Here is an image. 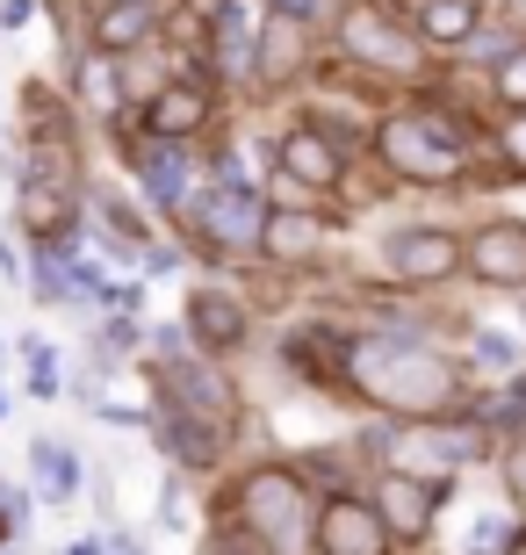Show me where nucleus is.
Segmentation results:
<instances>
[{
    "mask_svg": "<svg viewBox=\"0 0 526 555\" xmlns=\"http://www.w3.org/2000/svg\"><path fill=\"white\" fill-rule=\"evenodd\" d=\"M354 390H368L375 404L389 412H425V418H447L462 404V375L454 361L419 339H397V332H368L354 339Z\"/></svg>",
    "mask_w": 526,
    "mask_h": 555,
    "instance_id": "obj_1",
    "label": "nucleus"
},
{
    "mask_svg": "<svg viewBox=\"0 0 526 555\" xmlns=\"http://www.w3.org/2000/svg\"><path fill=\"white\" fill-rule=\"evenodd\" d=\"M223 519H239L245 534H260L274 555H310V527H318L310 476L288 469V462H253L223 491Z\"/></svg>",
    "mask_w": 526,
    "mask_h": 555,
    "instance_id": "obj_2",
    "label": "nucleus"
},
{
    "mask_svg": "<svg viewBox=\"0 0 526 555\" xmlns=\"http://www.w3.org/2000/svg\"><path fill=\"white\" fill-rule=\"evenodd\" d=\"M181 224V238L203 260H253L260 253V231H267V203L260 188H223V181H203L195 195H188V209L174 217Z\"/></svg>",
    "mask_w": 526,
    "mask_h": 555,
    "instance_id": "obj_3",
    "label": "nucleus"
},
{
    "mask_svg": "<svg viewBox=\"0 0 526 555\" xmlns=\"http://www.w3.org/2000/svg\"><path fill=\"white\" fill-rule=\"evenodd\" d=\"M108 138H116V152H123V166H130V181H138L144 209H152V217H181L188 195L203 188V159H195V144L144 138L138 124H116Z\"/></svg>",
    "mask_w": 526,
    "mask_h": 555,
    "instance_id": "obj_4",
    "label": "nucleus"
},
{
    "mask_svg": "<svg viewBox=\"0 0 526 555\" xmlns=\"http://www.w3.org/2000/svg\"><path fill=\"white\" fill-rule=\"evenodd\" d=\"M375 152L405 181H454L462 173V130L447 116H433V108L425 116H383L375 124Z\"/></svg>",
    "mask_w": 526,
    "mask_h": 555,
    "instance_id": "obj_5",
    "label": "nucleus"
},
{
    "mask_svg": "<svg viewBox=\"0 0 526 555\" xmlns=\"http://www.w3.org/2000/svg\"><path fill=\"white\" fill-rule=\"evenodd\" d=\"M130 124H138L144 138H166V144H203L209 130H217V80L174 73L159 94H144V102L130 108Z\"/></svg>",
    "mask_w": 526,
    "mask_h": 555,
    "instance_id": "obj_6",
    "label": "nucleus"
},
{
    "mask_svg": "<svg viewBox=\"0 0 526 555\" xmlns=\"http://www.w3.org/2000/svg\"><path fill=\"white\" fill-rule=\"evenodd\" d=\"M65 102L87 130L130 124V94H123V65L94 43H65Z\"/></svg>",
    "mask_w": 526,
    "mask_h": 555,
    "instance_id": "obj_7",
    "label": "nucleus"
},
{
    "mask_svg": "<svg viewBox=\"0 0 526 555\" xmlns=\"http://www.w3.org/2000/svg\"><path fill=\"white\" fill-rule=\"evenodd\" d=\"M181 332H188L195 353L223 361V353H239L245 339H253V304H245L239 288H223V282H195L188 304H181Z\"/></svg>",
    "mask_w": 526,
    "mask_h": 555,
    "instance_id": "obj_8",
    "label": "nucleus"
},
{
    "mask_svg": "<svg viewBox=\"0 0 526 555\" xmlns=\"http://www.w3.org/2000/svg\"><path fill=\"white\" fill-rule=\"evenodd\" d=\"M166 15H174V0H87L80 37L108 59H130V51H152L166 37Z\"/></svg>",
    "mask_w": 526,
    "mask_h": 555,
    "instance_id": "obj_9",
    "label": "nucleus"
},
{
    "mask_svg": "<svg viewBox=\"0 0 526 555\" xmlns=\"http://www.w3.org/2000/svg\"><path fill=\"white\" fill-rule=\"evenodd\" d=\"M389 541L397 534L383 527V513L354 491H332L318 505V527H310V548L318 555H389Z\"/></svg>",
    "mask_w": 526,
    "mask_h": 555,
    "instance_id": "obj_10",
    "label": "nucleus"
},
{
    "mask_svg": "<svg viewBox=\"0 0 526 555\" xmlns=\"http://www.w3.org/2000/svg\"><path fill=\"white\" fill-rule=\"evenodd\" d=\"M152 440H159V454L181 476H209L223 454H231V426L195 418V412H174V404H152Z\"/></svg>",
    "mask_w": 526,
    "mask_h": 555,
    "instance_id": "obj_11",
    "label": "nucleus"
},
{
    "mask_svg": "<svg viewBox=\"0 0 526 555\" xmlns=\"http://www.w3.org/2000/svg\"><path fill=\"white\" fill-rule=\"evenodd\" d=\"M87 181H15V231L22 238H80Z\"/></svg>",
    "mask_w": 526,
    "mask_h": 555,
    "instance_id": "obj_12",
    "label": "nucleus"
},
{
    "mask_svg": "<svg viewBox=\"0 0 526 555\" xmlns=\"http://www.w3.org/2000/svg\"><path fill=\"white\" fill-rule=\"evenodd\" d=\"M339 43L361 65H375V73H411V65H419V37L397 29L383 8H346L339 15Z\"/></svg>",
    "mask_w": 526,
    "mask_h": 555,
    "instance_id": "obj_13",
    "label": "nucleus"
},
{
    "mask_svg": "<svg viewBox=\"0 0 526 555\" xmlns=\"http://www.w3.org/2000/svg\"><path fill=\"white\" fill-rule=\"evenodd\" d=\"M288 369L318 390H354V332L339 325H296L288 332Z\"/></svg>",
    "mask_w": 526,
    "mask_h": 555,
    "instance_id": "obj_14",
    "label": "nucleus"
},
{
    "mask_svg": "<svg viewBox=\"0 0 526 555\" xmlns=\"http://www.w3.org/2000/svg\"><path fill=\"white\" fill-rule=\"evenodd\" d=\"M274 166H282V181L310 188V195H332V188L346 181V152L324 138V130H310V124H296L282 144H274Z\"/></svg>",
    "mask_w": 526,
    "mask_h": 555,
    "instance_id": "obj_15",
    "label": "nucleus"
},
{
    "mask_svg": "<svg viewBox=\"0 0 526 555\" xmlns=\"http://www.w3.org/2000/svg\"><path fill=\"white\" fill-rule=\"evenodd\" d=\"M462 260L476 268V282L490 288H526V224L519 217H498L462 246Z\"/></svg>",
    "mask_w": 526,
    "mask_h": 555,
    "instance_id": "obj_16",
    "label": "nucleus"
},
{
    "mask_svg": "<svg viewBox=\"0 0 526 555\" xmlns=\"http://www.w3.org/2000/svg\"><path fill=\"white\" fill-rule=\"evenodd\" d=\"M22 454H29V491H37V505H73V498H80L87 469H80V448H73V440L37 433Z\"/></svg>",
    "mask_w": 526,
    "mask_h": 555,
    "instance_id": "obj_17",
    "label": "nucleus"
},
{
    "mask_svg": "<svg viewBox=\"0 0 526 555\" xmlns=\"http://www.w3.org/2000/svg\"><path fill=\"white\" fill-rule=\"evenodd\" d=\"M469 454H476V426H411V433H397V462H405L411 476H447V469H462Z\"/></svg>",
    "mask_w": 526,
    "mask_h": 555,
    "instance_id": "obj_18",
    "label": "nucleus"
},
{
    "mask_svg": "<svg viewBox=\"0 0 526 555\" xmlns=\"http://www.w3.org/2000/svg\"><path fill=\"white\" fill-rule=\"evenodd\" d=\"M433 505H440V491L411 469H389L383 483H375V513H383L389 534H405V541H419L425 527H433Z\"/></svg>",
    "mask_w": 526,
    "mask_h": 555,
    "instance_id": "obj_19",
    "label": "nucleus"
},
{
    "mask_svg": "<svg viewBox=\"0 0 526 555\" xmlns=\"http://www.w3.org/2000/svg\"><path fill=\"white\" fill-rule=\"evenodd\" d=\"M389 268L405 274V282H447V274L462 268V238L454 231H397L389 238Z\"/></svg>",
    "mask_w": 526,
    "mask_h": 555,
    "instance_id": "obj_20",
    "label": "nucleus"
},
{
    "mask_svg": "<svg viewBox=\"0 0 526 555\" xmlns=\"http://www.w3.org/2000/svg\"><path fill=\"white\" fill-rule=\"evenodd\" d=\"M324 238V217L310 209H267V231H260V260H282V268H304Z\"/></svg>",
    "mask_w": 526,
    "mask_h": 555,
    "instance_id": "obj_21",
    "label": "nucleus"
},
{
    "mask_svg": "<svg viewBox=\"0 0 526 555\" xmlns=\"http://www.w3.org/2000/svg\"><path fill=\"white\" fill-rule=\"evenodd\" d=\"M138 353H144V325L130 318V310H108V318H94V332H87V369H94V375L130 369Z\"/></svg>",
    "mask_w": 526,
    "mask_h": 555,
    "instance_id": "obj_22",
    "label": "nucleus"
},
{
    "mask_svg": "<svg viewBox=\"0 0 526 555\" xmlns=\"http://www.w3.org/2000/svg\"><path fill=\"white\" fill-rule=\"evenodd\" d=\"M296 65H304V22L267 15L260 22V59H253V80H260V87H282V80H296Z\"/></svg>",
    "mask_w": 526,
    "mask_h": 555,
    "instance_id": "obj_23",
    "label": "nucleus"
},
{
    "mask_svg": "<svg viewBox=\"0 0 526 555\" xmlns=\"http://www.w3.org/2000/svg\"><path fill=\"white\" fill-rule=\"evenodd\" d=\"M22 397H37V404L65 397V353L51 339H22Z\"/></svg>",
    "mask_w": 526,
    "mask_h": 555,
    "instance_id": "obj_24",
    "label": "nucleus"
},
{
    "mask_svg": "<svg viewBox=\"0 0 526 555\" xmlns=\"http://www.w3.org/2000/svg\"><path fill=\"white\" fill-rule=\"evenodd\" d=\"M476 29V0H425V37L433 43H462Z\"/></svg>",
    "mask_w": 526,
    "mask_h": 555,
    "instance_id": "obj_25",
    "label": "nucleus"
},
{
    "mask_svg": "<svg viewBox=\"0 0 526 555\" xmlns=\"http://www.w3.org/2000/svg\"><path fill=\"white\" fill-rule=\"evenodd\" d=\"M203 555H274V548H267L260 534H245L239 519H217V527H209V541H203Z\"/></svg>",
    "mask_w": 526,
    "mask_h": 555,
    "instance_id": "obj_26",
    "label": "nucleus"
},
{
    "mask_svg": "<svg viewBox=\"0 0 526 555\" xmlns=\"http://www.w3.org/2000/svg\"><path fill=\"white\" fill-rule=\"evenodd\" d=\"M498 102H505V108H526V43L498 59Z\"/></svg>",
    "mask_w": 526,
    "mask_h": 555,
    "instance_id": "obj_27",
    "label": "nucleus"
},
{
    "mask_svg": "<svg viewBox=\"0 0 526 555\" xmlns=\"http://www.w3.org/2000/svg\"><path fill=\"white\" fill-rule=\"evenodd\" d=\"M29 513H37V491H29V483H15V476H0V519L29 527Z\"/></svg>",
    "mask_w": 526,
    "mask_h": 555,
    "instance_id": "obj_28",
    "label": "nucleus"
},
{
    "mask_svg": "<svg viewBox=\"0 0 526 555\" xmlns=\"http://www.w3.org/2000/svg\"><path fill=\"white\" fill-rule=\"evenodd\" d=\"M476 361H484V369H498V375H505V369H519V347H512L505 332H476Z\"/></svg>",
    "mask_w": 526,
    "mask_h": 555,
    "instance_id": "obj_29",
    "label": "nucleus"
},
{
    "mask_svg": "<svg viewBox=\"0 0 526 555\" xmlns=\"http://www.w3.org/2000/svg\"><path fill=\"white\" fill-rule=\"evenodd\" d=\"M332 8H339V0H267V15H282V22H304V29H310V22H324Z\"/></svg>",
    "mask_w": 526,
    "mask_h": 555,
    "instance_id": "obj_30",
    "label": "nucleus"
},
{
    "mask_svg": "<svg viewBox=\"0 0 526 555\" xmlns=\"http://www.w3.org/2000/svg\"><path fill=\"white\" fill-rule=\"evenodd\" d=\"M505 491H512V505L526 513V433L512 440V454H505Z\"/></svg>",
    "mask_w": 526,
    "mask_h": 555,
    "instance_id": "obj_31",
    "label": "nucleus"
},
{
    "mask_svg": "<svg viewBox=\"0 0 526 555\" xmlns=\"http://www.w3.org/2000/svg\"><path fill=\"white\" fill-rule=\"evenodd\" d=\"M0 274H8V282H29V246H22V231H15V238H0Z\"/></svg>",
    "mask_w": 526,
    "mask_h": 555,
    "instance_id": "obj_32",
    "label": "nucleus"
},
{
    "mask_svg": "<svg viewBox=\"0 0 526 555\" xmlns=\"http://www.w3.org/2000/svg\"><path fill=\"white\" fill-rule=\"evenodd\" d=\"M43 0H0V29H29Z\"/></svg>",
    "mask_w": 526,
    "mask_h": 555,
    "instance_id": "obj_33",
    "label": "nucleus"
},
{
    "mask_svg": "<svg viewBox=\"0 0 526 555\" xmlns=\"http://www.w3.org/2000/svg\"><path fill=\"white\" fill-rule=\"evenodd\" d=\"M8 412H15V390H8V375H0V426H8Z\"/></svg>",
    "mask_w": 526,
    "mask_h": 555,
    "instance_id": "obj_34",
    "label": "nucleus"
},
{
    "mask_svg": "<svg viewBox=\"0 0 526 555\" xmlns=\"http://www.w3.org/2000/svg\"><path fill=\"white\" fill-rule=\"evenodd\" d=\"M65 555H102V541L87 534V541H73V548H65Z\"/></svg>",
    "mask_w": 526,
    "mask_h": 555,
    "instance_id": "obj_35",
    "label": "nucleus"
},
{
    "mask_svg": "<svg viewBox=\"0 0 526 555\" xmlns=\"http://www.w3.org/2000/svg\"><path fill=\"white\" fill-rule=\"evenodd\" d=\"M512 22H519V29H526V0H512Z\"/></svg>",
    "mask_w": 526,
    "mask_h": 555,
    "instance_id": "obj_36",
    "label": "nucleus"
},
{
    "mask_svg": "<svg viewBox=\"0 0 526 555\" xmlns=\"http://www.w3.org/2000/svg\"><path fill=\"white\" fill-rule=\"evenodd\" d=\"M51 8H80V0H51Z\"/></svg>",
    "mask_w": 526,
    "mask_h": 555,
    "instance_id": "obj_37",
    "label": "nucleus"
},
{
    "mask_svg": "<svg viewBox=\"0 0 526 555\" xmlns=\"http://www.w3.org/2000/svg\"><path fill=\"white\" fill-rule=\"evenodd\" d=\"M505 555H526V541H519V548H505Z\"/></svg>",
    "mask_w": 526,
    "mask_h": 555,
    "instance_id": "obj_38",
    "label": "nucleus"
},
{
    "mask_svg": "<svg viewBox=\"0 0 526 555\" xmlns=\"http://www.w3.org/2000/svg\"><path fill=\"white\" fill-rule=\"evenodd\" d=\"M0 353H8V332H0Z\"/></svg>",
    "mask_w": 526,
    "mask_h": 555,
    "instance_id": "obj_39",
    "label": "nucleus"
}]
</instances>
